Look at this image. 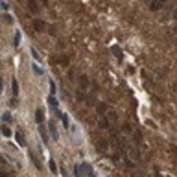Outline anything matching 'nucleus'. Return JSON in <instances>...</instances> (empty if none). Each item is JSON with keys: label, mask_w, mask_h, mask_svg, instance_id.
<instances>
[{"label": "nucleus", "mask_w": 177, "mask_h": 177, "mask_svg": "<svg viewBox=\"0 0 177 177\" xmlns=\"http://www.w3.org/2000/svg\"><path fill=\"white\" fill-rule=\"evenodd\" d=\"M31 26H33L35 31H44V30H46V22H44L42 18H35V20L31 22Z\"/></svg>", "instance_id": "obj_1"}, {"label": "nucleus", "mask_w": 177, "mask_h": 177, "mask_svg": "<svg viewBox=\"0 0 177 177\" xmlns=\"http://www.w3.org/2000/svg\"><path fill=\"white\" fill-rule=\"evenodd\" d=\"M166 6V0H151L150 2V9L151 11H159V9H163Z\"/></svg>", "instance_id": "obj_2"}, {"label": "nucleus", "mask_w": 177, "mask_h": 177, "mask_svg": "<svg viewBox=\"0 0 177 177\" xmlns=\"http://www.w3.org/2000/svg\"><path fill=\"white\" fill-rule=\"evenodd\" d=\"M28 157H30V161H31V163L35 164V168H37V170H42V164L39 163V159H37V155H35V153H33L31 150L28 151Z\"/></svg>", "instance_id": "obj_3"}, {"label": "nucleus", "mask_w": 177, "mask_h": 177, "mask_svg": "<svg viewBox=\"0 0 177 177\" xmlns=\"http://www.w3.org/2000/svg\"><path fill=\"white\" fill-rule=\"evenodd\" d=\"M28 7H30L31 13H39V11H41V6H39L37 0H28Z\"/></svg>", "instance_id": "obj_4"}, {"label": "nucleus", "mask_w": 177, "mask_h": 177, "mask_svg": "<svg viewBox=\"0 0 177 177\" xmlns=\"http://www.w3.org/2000/svg\"><path fill=\"white\" fill-rule=\"evenodd\" d=\"M96 146H98V150H100V151H107L109 142H107L105 139H98V140H96Z\"/></svg>", "instance_id": "obj_5"}, {"label": "nucleus", "mask_w": 177, "mask_h": 177, "mask_svg": "<svg viewBox=\"0 0 177 177\" xmlns=\"http://www.w3.org/2000/svg\"><path fill=\"white\" fill-rule=\"evenodd\" d=\"M54 111H55V115H57V116H61V122H63V126H65V127H70V122H68V116H66L65 113L57 111V109H54Z\"/></svg>", "instance_id": "obj_6"}, {"label": "nucleus", "mask_w": 177, "mask_h": 177, "mask_svg": "<svg viewBox=\"0 0 177 177\" xmlns=\"http://www.w3.org/2000/svg\"><path fill=\"white\" fill-rule=\"evenodd\" d=\"M48 129H50V133H52V139H54V140H59V133H57V129H55V124H54V122H50V124H48Z\"/></svg>", "instance_id": "obj_7"}, {"label": "nucleus", "mask_w": 177, "mask_h": 177, "mask_svg": "<svg viewBox=\"0 0 177 177\" xmlns=\"http://www.w3.org/2000/svg\"><path fill=\"white\" fill-rule=\"evenodd\" d=\"M79 85H81V89H83V91H87V89H89V78H87L85 74H81V76H79Z\"/></svg>", "instance_id": "obj_8"}, {"label": "nucleus", "mask_w": 177, "mask_h": 177, "mask_svg": "<svg viewBox=\"0 0 177 177\" xmlns=\"http://www.w3.org/2000/svg\"><path fill=\"white\" fill-rule=\"evenodd\" d=\"M35 120H37V124H39V126L44 122V115H42V109H37V111H35Z\"/></svg>", "instance_id": "obj_9"}, {"label": "nucleus", "mask_w": 177, "mask_h": 177, "mask_svg": "<svg viewBox=\"0 0 177 177\" xmlns=\"http://www.w3.org/2000/svg\"><path fill=\"white\" fill-rule=\"evenodd\" d=\"M98 126H100L102 129H109V120H107L105 116H102V118L98 120Z\"/></svg>", "instance_id": "obj_10"}, {"label": "nucleus", "mask_w": 177, "mask_h": 177, "mask_svg": "<svg viewBox=\"0 0 177 177\" xmlns=\"http://www.w3.org/2000/svg\"><path fill=\"white\" fill-rule=\"evenodd\" d=\"M39 133H41V139H42V142L46 144V142H48V135H46V129H44V126H42V124L39 126Z\"/></svg>", "instance_id": "obj_11"}, {"label": "nucleus", "mask_w": 177, "mask_h": 177, "mask_svg": "<svg viewBox=\"0 0 177 177\" xmlns=\"http://www.w3.org/2000/svg\"><path fill=\"white\" fill-rule=\"evenodd\" d=\"M57 61H59V63H61V65H63V66H68V63H70V61H68V57H66V55H59V57H57Z\"/></svg>", "instance_id": "obj_12"}, {"label": "nucleus", "mask_w": 177, "mask_h": 177, "mask_svg": "<svg viewBox=\"0 0 177 177\" xmlns=\"http://www.w3.org/2000/svg\"><path fill=\"white\" fill-rule=\"evenodd\" d=\"M11 89H13V96H17V94H18V81H17V79L11 81Z\"/></svg>", "instance_id": "obj_13"}, {"label": "nucleus", "mask_w": 177, "mask_h": 177, "mask_svg": "<svg viewBox=\"0 0 177 177\" xmlns=\"http://www.w3.org/2000/svg\"><path fill=\"white\" fill-rule=\"evenodd\" d=\"M48 168H50L52 174H57V164H55V161H48Z\"/></svg>", "instance_id": "obj_14"}, {"label": "nucleus", "mask_w": 177, "mask_h": 177, "mask_svg": "<svg viewBox=\"0 0 177 177\" xmlns=\"http://www.w3.org/2000/svg\"><path fill=\"white\" fill-rule=\"evenodd\" d=\"M31 55H33V59H35V63H41V61H42V59H41V55L37 54V50H35V48H31Z\"/></svg>", "instance_id": "obj_15"}, {"label": "nucleus", "mask_w": 177, "mask_h": 177, "mask_svg": "<svg viewBox=\"0 0 177 177\" xmlns=\"http://www.w3.org/2000/svg\"><path fill=\"white\" fill-rule=\"evenodd\" d=\"M48 103L52 105V109H57V103H59V102H57L54 96H50V98H48Z\"/></svg>", "instance_id": "obj_16"}, {"label": "nucleus", "mask_w": 177, "mask_h": 177, "mask_svg": "<svg viewBox=\"0 0 177 177\" xmlns=\"http://www.w3.org/2000/svg\"><path fill=\"white\" fill-rule=\"evenodd\" d=\"M0 131H2V135H4V137H11V129H9L7 126H2V129H0Z\"/></svg>", "instance_id": "obj_17"}, {"label": "nucleus", "mask_w": 177, "mask_h": 177, "mask_svg": "<svg viewBox=\"0 0 177 177\" xmlns=\"http://www.w3.org/2000/svg\"><path fill=\"white\" fill-rule=\"evenodd\" d=\"M31 70H33V72H35L37 76H42V74H44V70H41V68H39L37 65H31Z\"/></svg>", "instance_id": "obj_18"}, {"label": "nucleus", "mask_w": 177, "mask_h": 177, "mask_svg": "<svg viewBox=\"0 0 177 177\" xmlns=\"http://www.w3.org/2000/svg\"><path fill=\"white\" fill-rule=\"evenodd\" d=\"M15 137H17V142L22 146V144H24V137H22V133H20V131H17V133H15Z\"/></svg>", "instance_id": "obj_19"}, {"label": "nucleus", "mask_w": 177, "mask_h": 177, "mask_svg": "<svg viewBox=\"0 0 177 177\" xmlns=\"http://www.w3.org/2000/svg\"><path fill=\"white\" fill-rule=\"evenodd\" d=\"M2 18H4V22H6V24H11V22H13V18H11V15H9V13H4V17H2Z\"/></svg>", "instance_id": "obj_20"}, {"label": "nucleus", "mask_w": 177, "mask_h": 177, "mask_svg": "<svg viewBox=\"0 0 177 177\" xmlns=\"http://www.w3.org/2000/svg\"><path fill=\"white\" fill-rule=\"evenodd\" d=\"M13 44H15V46H18V44H20V33H18V31H17V33H15V37H13Z\"/></svg>", "instance_id": "obj_21"}, {"label": "nucleus", "mask_w": 177, "mask_h": 177, "mask_svg": "<svg viewBox=\"0 0 177 177\" xmlns=\"http://www.w3.org/2000/svg\"><path fill=\"white\" fill-rule=\"evenodd\" d=\"M113 54H115V55H116L118 59L122 57V50H120V48H116V46H113Z\"/></svg>", "instance_id": "obj_22"}, {"label": "nucleus", "mask_w": 177, "mask_h": 177, "mask_svg": "<svg viewBox=\"0 0 177 177\" xmlns=\"http://www.w3.org/2000/svg\"><path fill=\"white\" fill-rule=\"evenodd\" d=\"M50 92H52V96L57 92V87H55V81H50Z\"/></svg>", "instance_id": "obj_23"}, {"label": "nucleus", "mask_w": 177, "mask_h": 177, "mask_svg": "<svg viewBox=\"0 0 177 177\" xmlns=\"http://www.w3.org/2000/svg\"><path fill=\"white\" fill-rule=\"evenodd\" d=\"M105 111H107V105H105V103H103V105H102V103H98V113H100V115H103Z\"/></svg>", "instance_id": "obj_24"}, {"label": "nucleus", "mask_w": 177, "mask_h": 177, "mask_svg": "<svg viewBox=\"0 0 177 177\" xmlns=\"http://www.w3.org/2000/svg\"><path fill=\"white\" fill-rule=\"evenodd\" d=\"M2 120H4L6 124H9V122H11V115H9V113H4V116H2Z\"/></svg>", "instance_id": "obj_25"}, {"label": "nucleus", "mask_w": 177, "mask_h": 177, "mask_svg": "<svg viewBox=\"0 0 177 177\" xmlns=\"http://www.w3.org/2000/svg\"><path fill=\"white\" fill-rule=\"evenodd\" d=\"M18 105V100H17V96H13V100L9 102V107H17Z\"/></svg>", "instance_id": "obj_26"}, {"label": "nucleus", "mask_w": 177, "mask_h": 177, "mask_svg": "<svg viewBox=\"0 0 177 177\" xmlns=\"http://www.w3.org/2000/svg\"><path fill=\"white\" fill-rule=\"evenodd\" d=\"M2 87H4V81H2V78H0V92H2Z\"/></svg>", "instance_id": "obj_27"}, {"label": "nucleus", "mask_w": 177, "mask_h": 177, "mask_svg": "<svg viewBox=\"0 0 177 177\" xmlns=\"http://www.w3.org/2000/svg\"><path fill=\"white\" fill-rule=\"evenodd\" d=\"M0 177H7V174L6 172H0Z\"/></svg>", "instance_id": "obj_28"}, {"label": "nucleus", "mask_w": 177, "mask_h": 177, "mask_svg": "<svg viewBox=\"0 0 177 177\" xmlns=\"http://www.w3.org/2000/svg\"><path fill=\"white\" fill-rule=\"evenodd\" d=\"M174 17H175V20H177V9H175V13H174Z\"/></svg>", "instance_id": "obj_29"}, {"label": "nucleus", "mask_w": 177, "mask_h": 177, "mask_svg": "<svg viewBox=\"0 0 177 177\" xmlns=\"http://www.w3.org/2000/svg\"><path fill=\"white\" fill-rule=\"evenodd\" d=\"M91 177H96V175H94V174H92V172H91Z\"/></svg>", "instance_id": "obj_30"}]
</instances>
